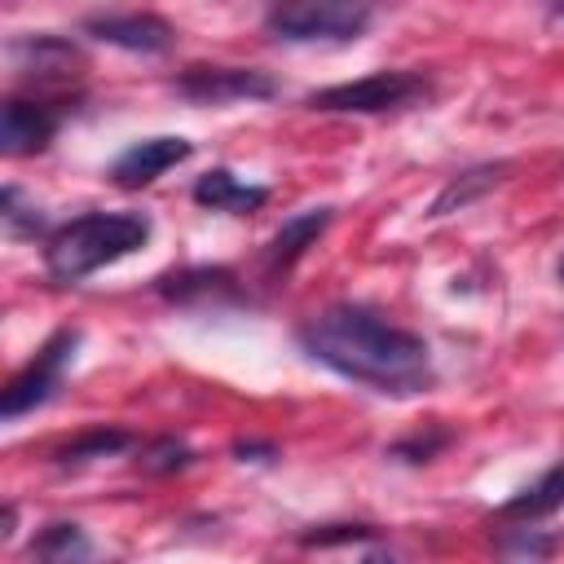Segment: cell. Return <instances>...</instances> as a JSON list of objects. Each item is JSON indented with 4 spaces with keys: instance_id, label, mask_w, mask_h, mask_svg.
Wrapping results in <instances>:
<instances>
[{
    "instance_id": "21",
    "label": "cell",
    "mask_w": 564,
    "mask_h": 564,
    "mask_svg": "<svg viewBox=\"0 0 564 564\" xmlns=\"http://www.w3.org/2000/svg\"><path fill=\"white\" fill-rule=\"evenodd\" d=\"M361 538H375L370 524H326V529H313L304 533L308 546H330V542H361Z\"/></svg>"
},
{
    "instance_id": "19",
    "label": "cell",
    "mask_w": 564,
    "mask_h": 564,
    "mask_svg": "<svg viewBox=\"0 0 564 564\" xmlns=\"http://www.w3.org/2000/svg\"><path fill=\"white\" fill-rule=\"evenodd\" d=\"M0 220H4L9 234H35L44 225L40 207L35 203H22V189L18 185H4V194H0Z\"/></svg>"
},
{
    "instance_id": "1",
    "label": "cell",
    "mask_w": 564,
    "mask_h": 564,
    "mask_svg": "<svg viewBox=\"0 0 564 564\" xmlns=\"http://www.w3.org/2000/svg\"><path fill=\"white\" fill-rule=\"evenodd\" d=\"M300 348L335 370L383 397H414L432 383V348L423 335L379 317L366 304H330L313 313L295 330Z\"/></svg>"
},
{
    "instance_id": "10",
    "label": "cell",
    "mask_w": 564,
    "mask_h": 564,
    "mask_svg": "<svg viewBox=\"0 0 564 564\" xmlns=\"http://www.w3.org/2000/svg\"><path fill=\"white\" fill-rule=\"evenodd\" d=\"M189 154H194V145H189L185 137H145V141H132V145L115 159L110 176H115V185H123V189H141V185L159 181L167 167L185 163Z\"/></svg>"
},
{
    "instance_id": "6",
    "label": "cell",
    "mask_w": 564,
    "mask_h": 564,
    "mask_svg": "<svg viewBox=\"0 0 564 564\" xmlns=\"http://www.w3.org/2000/svg\"><path fill=\"white\" fill-rule=\"evenodd\" d=\"M176 93L203 106H225V101H264L278 93V84L273 75L251 66H189L176 75Z\"/></svg>"
},
{
    "instance_id": "13",
    "label": "cell",
    "mask_w": 564,
    "mask_h": 564,
    "mask_svg": "<svg viewBox=\"0 0 564 564\" xmlns=\"http://www.w3.org/2000/svg\"><path fill=\"white\" fill-rule=\"evenodd\" d=\"M269 189L264 185H247L238 181L229 167H212L194 181V203L198 207H212V212H234V216H247L256 207H264Z\"/></svg>"
},
{
    "instance_id": "8",
    "label": "cell",
    "mask_w": 564,
    "mask_h": 564,
    "mask_svg": "<svg viewBox=\"0 0 564 564\" xmlns=\"http://www.w3.org/2000/svg\"><path fill=\"white\" fill-rule=\"evenodd\" d=\"M62 106L53 101H26V97H9L4 110H0V154L9 159H22V154H35L44 150L57 128H62Z\"/></svg>"
},
{
    "instance_id": "4",
    "label": "cell",
    "mask_w": 564,
    "mask_h": 564,
    "mask_svg": "<svg viewBox=\"0 0 564 564\" xmlns=\"http://www.w3.org/2000/svg\"><path fill=\"white\" fill-rule=\"evenodd\" d=\"M432 84L423 70H375L348 84H330L322 93L308 97L313 110H330V115H388V110H405L419 97H427Z\"/></svg>"
},
{
    "instance_id": "11",
    "label": "cell",
    "mask_w": 564,
    "mask_h": 564,
    "mask_svg": "<svg viewBox=\"0 0 564 564\" xmlns=\"http://www.w3.org/2000/svg\"><path fill=\"white\" fill-rule=\"evenodd\" d=\"M154 286L172 304H229V300H242L238 278L229 269H220V264H189V269L163 273Z\"/></svg>"
},
{
    "instance_id": "3",
    "label": "cell",
    "mask_w": 564,
    "mask_h": 564,
    "mask_svg": "<svg viewBox=\"0 0 564 564\" xmlns=\"http://www.w3.org/2000/svg\"><path fill=\"white\" fill-rule=\"evenodd\" d=\"M370 4L348 0H300L264 13V31L282 44H348L370 26Z\"/></svg>"
},
{
    "instance_id": "2",
    "label": "cell",
    "mask_w": 564,
    "mask_h": 564,
    "mask_svg": "<svg viewBox=\"0 0 564 564\" xmlns=\"http://www.w3.org/2000/svg\"><path fill=\"white\" fill-rule=\"evenodd\" d=\"M150 238L145 212H84L48 234L44 242V269L53 282H84L88 273L132 256Z\"/></svg>"
},
{
    "instance_id": "17",
    "label": "cell",
    "mask_w": 564,
    "mask_h": 564,
    "mask_svg": "<svg viewBox=\"0 0 564 564\" xmlns=\"http://www.w3.org/2000/svg\"><path fill=\"white\" fill-rule=\"evenodd\" d=\"M128 445H132V436H128L123 427H88V432H79L75 441H66L53 458H57L62 467H75V463H88V458L119 454V449H128Z\"/></svg>"
},
{
    "instance_id": "5",
    "label": "cell",
    "mask_w": 564,
    "mask_h": 564,
    "mask_svg": "<svg viewBox=\"0 0 564 564\" xmlns=\"http://www.w3.org/2000/svg\"><path fill=\"white\" fill-rule=\"evenodd\" d=\"M75 348H79V330L75 326H62V330H53L44 344H40V352L4 383V397H0V419L4 423H13V419H22V414H31L35 405H44L57 388H62V370L70 366V357H75Z\"/></svg>"
},
{
    "instance_id": "20",
    "label": "cell",
    "mask_w": 564,
    "mask_h": 564,
    "mask_svg": "<svg viewBox=\"0 0 564 564\" xmlns=\"http://www.w3.org/2000/svg\"><path fill=\"white\" fill-rule=\"evenodd\" d=\"M449 445V432H432V436H410V441H401L392 454L397 458H405V463H427L436 449H445Z\"/></svg>"
},
{
    "instance_id": "25",
    "label": "cell",
    "mask_w": 564,
    "mask_h": 564,
    "mask_svg": "<svg viewBox=\"0 0 564 564\" xmlns=\"http://www.w3.org/2000/svg\"><path fill=\"white\" fill-rule=\"evenodd\" d=\"M560 282H564V260H560Z\"/></svg>"
},
{
    "instance_id": "24",
    "label": "cell",
    "mask_w": 564,
    "mask_h": 564,
    "mask_svg": "<svg viewBox=\"0 0 564 564\" xmlns=\"http://www.w3.org/2000/svg\"><path fill=\"white\" fill-rule=\"evenodd\" d=\"M551 18H555V22H564V4H555V9H551Z\"/></svg>"
},
{
    "instance_id": "7",
    "label": "cell",
    "mask_w": 564,
    "mask_h": 564,
    "mask_svg": "<svg viewBox=\"0 0 564 564\" xmlns=\"http://www.w3.org/2000/svg\"><path fill=\"white\" fill-rule=\"evenodd\" d=\"M9 66L22 79L62 84V79L84 70V48L75 40H66V35H18L9 44Z\"/></svg>"
},
{
    "instance_id": "9",
    "label": "cell",
    "mask_w": 564,
    "mask_h": 564,
    "mask_svg": "<svg viewBox=\"0 0 564 564\" xmlns=\"http://www.w3.org/2000/svg\"><path fill=\"white\" fill-rule=\"evenodd\" d=\"M84 35L101 40V44H115V48H128V53H167L176 31L167 18L159 13H93L84 18Z\"/></svg>"
},
{
    "instance_id": "22",
    "label": "cell",
    "mask_w": 564,
    "mask_h": 564,
    "mask_svg": "<svg viewBox=\"0 0 564 564\" xmlns=\"http://www.w3.org/2000/svg\"><path fill=\"white\" fill-rule=\"evenodd\" d=\"M234 458H251V463H269V458H278V445L273 441H234Z\"/></svg>"
},
{
    "instance_id": "15",
    "label": "cell",
    "mask_w": 564,
    "mask_h": 564,
    "mask_svg": "<svg viewBox=\"0 0 564 564\" xmlns=\"http://www.w3.org/2000/svg\"><path fill=\"white\" fill-rule=\"evenodd\" d=\"M502 176H507V163H502V159H498V163H476V167L449 176L445 189L432 198V216H454V212L480 203L494 185H502Z\"/></svg>"
},
{
    "instance_id": "16",
    "label": "cell",
    "mask_w": 564,
    "mask_h": 564,
    "mask_svg": "<svg viewBox=\"0 0 564 564\" xmlns=\"http://www.w3.org/2000/svg\"><path fill=\"white\" fill-rule=\"evenodd\" d=\"M31 564H93V542L84 538L79 524L70 520H53L35 533L31 542Z\"/></svg>"
},
{
    "instance_id": "12",
    "label": "cell",
    "mask_w": 564,
    "mask_h": 564,
    "mask_svg": "<svg viewBox=\"0 0 564 564\" xmlns=\"http://www.w3.org/2000/svg\"><path fill=\"white\" fill-rule=\"evenodd\" d=\"M326 225H330V207H308V212H295L291 220H282V229L269 238V247H264V269L278 278V273H286L322 234H326Z\"/></svg>"
},
{
    "instance_id": "18",
    "label": "cell",
    "mask_w": 564,
    "mask_h": 564,
    "mask_svg": "<svg viewBox=\"0 0 564 564\" xmlns=\"http://www.w3.org/2000/svg\"><path fill=\"white\" fill-rule=\"evenodd\" d=\"M189 458H194V449H189L185 441H172V436H163V441H150V445H141V458H137V467H141V471H150V476H167V471H181V467H189Z\"/></svg>"
},
{
    "instance_id": "23",
    "label": "cell",
    "mask_w": 564,
    "mask_h": 564,
    "mask_svg": "<svg viewBox=\"0 0 564 564\" xmlns=\"http://www.w3.org/2000/svg\"><path fill=\"white\" fill-rule=\"evenodd\" d=\"M361 564H397L388 551H370V555H361Z\"/></svg>"
},
{
    "instance_id": "14",
    "label": "cell",
    "mask_w": 564,
    "mask_h": 564,
    "mask_svg": "<svg viewBox=\"0 0 564 564\" xmlns=\"http://www.w3.org/2000/svg\"><path fill=\"white\" fill-rule=\"evenodd\" d=\"M564 507V463L546 467L529 489H520L511 502L498 507V520H516V524H533V520H546Z\"/></svg>"
}]
</instances>
